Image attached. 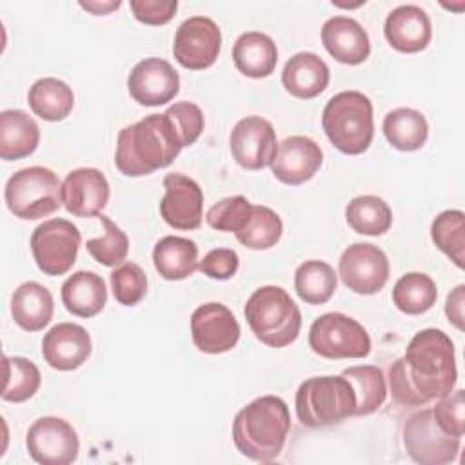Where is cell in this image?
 I'll use <instances>...</instances> for the list:
<instances>
[{
    "instance_id": "obj_30",
    "label": "cell",
    "mask_w": 465,
    "mask_h": 465,
    "mask_svg": "<svg viewBox=\"0 0 465 465\" xmlns=\"http://www.w3.org/2000/svg\"><path fill=\"white\" fill-rule=\"evenodd\" d=\"M27 104L31 111L42 120L60 122L73 111L74 94L64 80L47 76L36 80L29 87Z\"/></svg>"
},
{
    "instance_id": "obj_42",
    "label": "cell",
    "mask_w": 465,
    "mask_h": 465,
    "mask_svg": "<svg viewBox=\"0 0 465 465\" xmlns=\"http://www.w3.org/2000/svg\"><path fill=\"white\" fill-rule=\"evenodd\" d=\"M165 113L176 124L185 147L193 145L200 138V134L203 131V125H205V120H203L202 109L196 104H193V102H176V104L169 105Z\"/></svg>"
},
{
    "instance_id": "obj_22",
    "label": "cell",
    "mask_w": 465,
    "mask_h": 465,
    "mask_svg": "<svg viewBox=\"0 0 465 465\" xmlns=\"http://www.w3.org/2000/svg\"><path fill=\"white\" fill-rule=\"evenodd\" d=\"M327 53L347 65H358L371 54V40L361 24L351 16H332L322 27Z\"/></svg>"
},
{
    "instance_id": "obj_7",
    "label": "cell",
    "mask_w": 465,
    "mask_h": 465,
    "mask_svg": "<svg viewBox=\"0 0 465 465\" xmlns=\"http://www.w3.org/2000/svg\"><path fill=\"white\" fill-rule=\"evenodd\" d=\"M7 209L20 220H38L53 214L62 205L58 176L42 165L16 171L4 189Z\"/></svg>"
},
{
    "instance_id": "obj_34",
    "label": "cell",
    "mask_w": 465,
    "mask_h": 465,
    "mask_svg": "<svg viewBox=\"0 0 465 465\" xmlns=\"http://www.w3.org/2000/svg\"><path fill=\"white\" fill-rule=\"evenodd\" d=\"M438 289L430 276L423 272L403 274L392 289V303L405 314H423L436 303Z\"/></svg>"
},
{
    "instance_id": "obj_28",
    "label": "cell",
    "mask_w": 465,
    "mask_h": 465,
    "mask_svg": "<svg viewBox=\"0 0 465 465\" xmlns=\"http://www.w3.org/2000/svg\"><path fill=\"white\" fill-rule=\"evenodd\" d=\"M153 262L163 280H185L198 269V245L183 236H163L154 243Z\"/></svg>"
},
{
    "instance_id": "obj_19",
    "label": "cell",
    "mask_w": 465,
    "mask_h": 465,
    "mask_svg": "<svg viewBox=\"0 0 465 465\" xmlns=\"http://www.w3.org/2000/svg\"><path fill=\"white\" fill-rule=\"evenodd\" d=\"M323 162L322 147L309 136L294 134L278 145L271 171L276 180L287 185H300L311 180Z\"/></svg>"
},
{
    "instance_id": "obj_3",
    "label": "cell",
    "mask_w": 465,
    "mask_h": 465,
    "mask_svg": "<svg viewBox=\"0 0 465 465\" xmlns=\"http://www.w3.org/2000/svg\"><path fill=\"white\" fill-rule=\"evenodd\" d=\"M291 430V414L280 396L265 394L242 407L232 421V441L240 454L254 461L280 456Z\"/></svg>"
},
{
    "instance_id": "obj_13",
    "label": "cell",
    "mask_w": 465,
    "mask_h": 465,
    "mask_svg": "<svg viewBox=\"0 0 465 465\" xmlns=\"http://www.w3.org/2000/svg\"><path fill=\"white\" fill-rule=\"evenodd\" d=\"M343 285L356 294H376L389 280L387 254L372 243L349 245L338 262Z\"/></svg>"
},
{
    "instance_id": "obj_14",
    "label": "cell",
    "mask_w": 465,
    "mask_h": 465,
    "mask_svg": "<svg viewBox=\"0 0 465 465\" xmlns=\"http://www.w3.org/2000/svg\"><path fill=\"white\" fill-rule=\"evenodd\" d=\"M229 149L236 163L243 169H263L276 158V131L272 124L262 116H245L234 124L229 134Z\"/></svg>"
},
{
    "instance_id": "obj_43",
    "label": "cell",
    "mask_w": 465,
    "mask_h": 465,
    "mask_svg": "<svg viewBox=\"0 0 465 465\" xmlns=\"http://www.w3.org/2000/svg\"><path fill=\"white\" fill-rule=\"evenodd\" d=\"M238 265H240L238 252L232 249H227V247L213 249L198 262V269L213 280L232 278L238 271Z\"/></svg>"
},
{
    "instance_id": "obj_21",
    "label": "cell",
    "mask_w": 465,
    "mask_h": 465,
    "mask_svg": "<svg viewBox=\"0 0 465 465\" xmlns=\"http://www.w3.org/2000/svg\"><path fill=\"white\" fill-rule=\"evenodd\" d=\"M387 42L400 53H420L423 51L432 36V25L429 15L414 5L405 4L392 9L383 25Z\"/></svg>"
},
{
    "instance_id": "obj_16",
    "label": "cell",
    "mask_w": 465,
    "mask_h": 465,
    "mask_svg": "<svg viewBox=\"0 0 465 465\" xmlns=\"http://www.w3.org/2000/svg\"><path fill=\"white\" fill-rule=\"evenodd\" d=\"M165 194L160 202V214L167 225L178 231H193L202 225L203 193L200 185L182 174L169 173L163 178Z\"/></svg>"
},
{
    "instance_id": "obj_20",
    "label": "cell",
    "mask_w": 465,
    "mask_h": 465,
    "mask_svg": "<svg viewBox=\"0 0 465 465\" xmlns=\"http://www.w3.org/2000/svg\"><path fill=\"white\" fill-rule=\"evenodd\" d=\"M93 341L89 332L71 322L56 323L42 340V356L56 371H74L91 356Z\"/></svg>"
},
{
    "instance_id": "obj_24",
    "label": "cell",
    "mask_w": 465,
    "mask_h": 465,
    "mask_svg": "<svg viewBox=\"0 0 465 465\" xmlns=\"http://www.w3.org/2000/svg\"><path fill=\"white\" fill-rule=\"evenodd\" d=\"M40 143V127L33 116L22 109H5L0 113V158L20 160L36 151Z\"/></svg>"
},
{
    "instance_id": "obj_23",
    "label": "cell",
    "mask_w": 465,
    "mask_h": 465,
    "mask_svg": "<svg viewBox=\"0 0 465 465\" xmlns=\"http://www.w3.org/2000/svg\"><path fill=\"white\" fill-rule=\"evenodd\" d=\"M329 65L314 53L292 54L282 71V84L287 93L300 100H311L329 85Z\"/></svg>"
},
{
    "instance_id": "obj_41",
    "label": "cell",
    "mask_w": 465,
    "mask_h": 465,
    "mask_svg": "<svg viewBox=\"0 0 465 465\" xmlns=\"http://www.w3.org/2000/svg\"><path fill=\"white\" fill-rule=\"evenodd\" d=\"M432 409L434 420L440 429L450 436L461 438L465 432V403H463V391L458 389L449 392L441 398Z\"/></svg>"
},
{
    "instance_id": "obj_39",
    "label": "cell",
    "mask_w": 465,
    "mask_h": 465,
    "mask_svg": "<svg viewBox=\"0 0 465 465\" xmlns=\"http://www.w3.org/2000/svg\"><path fill=\"white\" fill-rule=\"evenodd\" d=\"M252 203L242 196H227L220 202H216L205 214V222L216 229V231H225V232H240L247 222L251 220L252 214Z\"/></svg>"
},
{
    "instance_id": "obj_32",
    "label": "cell",
    "mask_w": 465,
    "mask_h": 465,
    "mask_svg": "<svg viewBox=\"0 0 465 465\" xmlns=\"http://www.w3.org/2000/svg\"><path fill=\"white\" fill-rule=\"evenodd\" d=\"M338 278L334 269L322 260H309L298 265L294 272V289L300 300L309 305L329 302L336 291Z\"/></svg>"
},
{
    "instance_id": "obj_17",
    "label": "cell",
    "mask_w": 465,
    "mask_h": 465,
    "mask_svg": "<svg viewBox=\"0 0 465 465\" xmlns=\"http://www.w3.org/2000/svg\"><path fill=\"white\" fill-rule=\"evenodd\" d=\"M129 94L145 107L163 105L180 91V76L163 58L140 60L127 76Z\"/></svg>"
},
{
    "instance_id": "obj_8",
    "label": "cell",
    "mask_w": 465,
    "mask_h": 465,
    "mask_svg": "<svg viewBox=\"0 0 465 465\" xmlns=\"http://www.w3.org/2000/svg\"><path fill=\"white\" fill-rule=\"evenodd\" d=\"M309 345L314 354L329 360L365 358L371 338L360 322L341 312H325L309 329Z\"/></svg>"
},
{
    "instance_id": "obj_44",
    "label": "cell",
    "mask_w": 465,
    "mask_h": 465,
    "mask_svg": "<svg viewBox=\"0 0 465 465\" xmlns=\"http://www.w3.org/2000/svg\"><path fill=\"white\" fill-rule=\"evenodd\" d=\"M129 5L134 18L147 25L167 24L178 9L176 0H131Z\"/></svg>"
},
{
    "instance_id": "obj_1",
    "label": "cell",
    "mask_w": 465,
    "mask_h": 465,
    "mask_svg": "<svg viewBox=\"0 0 465 465\" xmlns=\"http://www.w3.org/2000/svg\"><path fill=\"white\" fill-rule=\"evenodd\" d=\"M456 380L454 343L440 329L416 332L403 358L389 367L391 394L407 407H421L452 392Z\"/></svg>"
},
{
    "instance_id": "obj_40",
    "label": "cell",
    "mask_w": 465,
    "mask_h": 465,
    "mask_svg": "<svg viewBox=\"0 0 465 465\" xmlns=\"http://www.w3.org/2000/svg\"><path fill=\"white\" fill-rule=\"evenodd\" d=\"M113 296L120 305L133 307L140 303L147 292V276L134 262H124L111 272Z\"/></svg>"
},
{
    "instance_id": "obj_46",
    "label": "cell",
    "mask_w": 465,
    "mask_h": 465,
    "mask_svg": "<svg viewBox=\"0 0 465 465\" xmlns=\"http://www.w3.org/2000/svg\"><path fill=\"white\" fill-rule=\"evenodd\" d=\"M120 0L116 2H80V7L93 13V15H109L111 11L120 7Z\"/></svg>"
},
{
    "instance_id": "obj_33",
    "label": "cell",
    "mask_w": 465,
    "mask_h": 465,
    "mask_svg": "<svg viewBox=\"0 0 465 465\" xmlns=\"http://www.w3.org/2000/svg\"><path fill=\"white\" fill-rule=\"evenodd\" d=\"M352 385L356 394L354 416H367L378 411L387 398V383L383 371L376 365H354L341 372Z\"/></svg>"
},
{
    "instance_id": "obj_29",
    "label": "cell",
    "mask_w": 465,
    "mask_h": 465,
    "mask_svg": "<svg viewBox=\"0 0 465 465\" xmlns=\"http://www.w3.org/2000/svg\"><path fill=\"white\" fill-rule=\"evenodd\" d=\"M383 134L394 149L411 153L425 145L429 138V124L420 111L398 107L385 114Z\"/></svg>"
},
{
    "instance_id": "obj_25",
    "label": "cell",
    "mask_w": 465,
    "mask_h": 465,
    "mask_svg": "<svg viewBox=\"0 0 465 465\" xmlns=\"http://www.w3.org/2000/svg\"><path fill=\"white\" fill-rule=\"evenodd\" d=\"M53 296L38 282H25L15 289L11 296V314L20 329L27 332L42 331L53 320Z\"/></svg>"
},
{
    "instance_id": "obj_9",
    "label": "cell",
    "mask_w": 465,
    "mask_h": 465,
    "mask_svg": "<svg viewBox=\"0 0 465 465\" xmlns=\"http://www.w3.org/2000/svg\"><path fill=\"white\" fill-rule=\"evenodd\" d=\"M82 234L73 222L51 218L31 234V252L38 269L47 276L65 274L76 262Z\"/></svg>"
},
{
    "instance_id": "obj_38",
    "label": "cell",
    "mask_w": 465,
    "mask_h": 465,
    "mask_svg": "<svg viewBox=\"0 0 465 465\" xmlns=\"http://www.w3.org/2000/svg\"><path fill=\"white\" fill-rule=\"evenodd\" d=\"M98 218H100V223L104 225V234L98 238L87 240L85 243L87 252L100 265H105V267L120 265L129 252V238L109 216L100 214Z\"/></svg>"
},
{
    "instance_id": "obj_18",
    "label": "cell",
    "mask_w": 465,
    "mask_h": 465,
    "mask_svg": "<svg viewBox=\"0 0 465 465\" xmlns=\"http://www.w3.org/2000/svg\"><path fill=\"white\" fill-rule=\"evenodd\" d=\"M109 182L94 167H80L67 173L62 183V203L67 213L91 218L98 216L109 202Z\"/></svg>"
},
{
    "instance_id": "obj_27",
    "label": "cell",
    "mask_w": 465,
    "mask_h": 465,
    "mask_svg": "<svg viewBox=\"0 0 465 465\" xmlns=\"http://www.w3.org/2000/svg\"><path fill=\"white\" fill-rule=\"evenodd\" d=\"M65 309L80 318L96 316L107 303L105 282L93 271H76L62 285Z\"/></svg>"
},
{
    "instance_id": "obj_45",
    "label": "cell",
    "mask_w": 465,
    "mask_h": 465,
    "mask_svg": "<svg viewBox=\"0 0 465 465\" xmlns=\"http://www.w3.org/2000/svg\"><path fill=\"white\" fill-rule=\"evenodd\" d=\"M463 303H465V285L461 283L449 292L445 302V314L449 322L460 331H463Z\"/></svg>"
},
{
    "instance_id": "obj_37",
    "label": "cell",
    "mask_w": 465,
    "mask_h": 465,
    "mask_svg": "<svg viewBox=\"0 0 465 465\" xmlns=\"http://www.w3.org/2000/svg\"><path fill=\"white\" fill-rule=\"evenodd\" d=\"M282 218L271 207L254 205L251 220L240 232H236V240L249 249L263 251L276 245L282 238Z\"/></svg>"
},
{
    "instance_id": "obj_10",
    "label": "cell",
    "mask_w": 465,
    "mask_h": 465,
    "mask_svg": "<svg viewBox=\"0 0 465 465\" xmlns=\"http://www.w3.org/2000/svg\"><path fill=\"white\" fill-rule=\"evenodd\" d=\"M460 440L440 429L432 409L411 414L403 425V443L407 454L421 465H445L456 460Z\"/></svg>"
},
{
    "instance_id": "obj_15",
    "label": "cell",
    "mask_w": 465,
    "mask_h": 465,
    "mask_svg": "<svg viewBox=\"0 0 465 465\" xmlns=\"http://www.w3.org/2000/svg\"><path fill=\"white\" fill-rule=\"evenodd\" d=\"M191 336L198 351L222 354L231 351L240 340V325L229 307L209 302L191 314Z\"/></svg>"
},
{
    "instance_id": "obj_26",
    "label": "cell",
    "mask_w": 465,
    "mask_h": 465,
    "mask_svg": "<svg viewBox=\"0 0 465 465\" xmlns=\"http://www.w3.org/2000/svg\"><path fill=\"white\" fill-rule=\"evenodd\" d=\"M232 60L236 69L249 78L269 76L278 62L274 40L260 31L240 35L232 45Z\"/></svg>"
},
{
    "instance_id": "obj_5",
    "label": "cell",
    "mask_w": 465,
    "mask_h": 465,
    "mask_svg": "<svg viewBox=\"0 0 465 465\" xmlns=\"http://www.w3.org/2000/svg\"><path fill=\"white\" fill-rule=\"evenodd\" d=\"M322 125L338 151L361 154L374 136L372 102L360 91H341L325 104Z\"/></svg>"
},
{
    "instance_id": "obj_2",
    "label": "cell",
    "mask_w": 465,
    "mask_h": 465,
    "mask_svg": "<svg viewBox=\"0 0 465 465\" xmlns=\"http://www.w3.org/2000/svg\"><path fill=\"white\" fill-rule=\"evenodd\" d=\"M183 147L182 134L167 113L149 114L118 133L114 163L125 176H145L167 167Z\"/></svg>"
},
{
    "instance_id": "obj_6",
    "label": "cell",
    "mask_w": 465,
    "mask_h": 465,
    "mask_svg": "<svg viewBox=\"0 0 465 465\" xmlns=\"http://www.w3.org/2000/svg\"><path fill=\"white\" fill-rule=\"evenodd\" d=\"M294 407L303 427H329L354 416L356 394L343 374L312 376L298 387Z\"/></svg>"
},
{
    "instance_id": "obj_36",
    "label": "cell",
    "mask_w": 465,
    "mask_h": 465,
    "mask_svg": "<svg viewBox=\"0 0 465 465\" xmlns=\"http://www.w3.org/2000/svg\"><path fill=\"white\" fill-rule=\"evenodd\" d=\"M430 236L436 247L454 262L456 267H465V214L458 209L440 213L430 225Z\"/></svg>"
},
{
    "instance_id": "obj_12",
    "label": "cell",
    "mask_w": 465,
    "mask_h": 465,
    "mask_svg": "<svg viewBox=\"0 0 465 465\" xmlns=\"http://www.w3.org/2000/svg\"><path fill=\"white\" fill-rule=\"evenodd\" d=\"M222 47V33L209 16H189L183 20L174 35L173 54L176 62L191 71L211 67Z\"/></svg>"
},
{
    "instance_id": "obj_11",
    "label": "cell",
    "mask_w": 465,
    "mask_h": 465,
    "mask_svg": "<svg viewBox=\"0 0 465 465\" xmlns=\"http://www.w3.org/2000/svg\"><path fill=\"white\" fill-rule=\"evenodd\" d=\"M25 449L40 465H69L78 458L80 440L73 425L64 418L44 416L29 427Z\"/></svg>"
},
{
    "instance_id": "obj_35",
    "label": "cell",
    "mask_w": 465,
    "mask_h": 465,
    "mask_svg": "<svg viewBox=\"0 0 465 465\" xmlns=\"http://www.w3.org/2000/svg\"><path fill=\"white\" fill-rule=\"evenodd\" d=\"M42 383L38 367L22 356H4L2 400L22 403L33 398Z\"/></svg>"
},
{
    "instance_id": "obj_31",
    "label": "cell",
    "mask_w": 465,
    "mask_h": 465,
    "mask_svg": "<svg viewBox=\"0 0 465 465\" xmlns=\"http://www.w3.org/2000/svg\"><path fill=\"white\" fill-rule=\"evenodd\" d=\"M345 220L358 234L380 236L391 229L392 211L383 198L374 194H361L347 203Z\"/></svg>"
},
{
    "instance_id": "obj_4",
    "label": "cell",
    "mask_w": 465,
    "mask_h": 465,
    "mask_svg": "<svg viewBox=\"0 0 465 465\" xmlns=\"http://www.w3.org/2000/svg\"><path fill=\"white\" fill-rule=\"evenodd\" d=\"M252 334L267 347L291 345L302 329V312L291 294L278 285L258 287L243 309Z\"/></svg>"
}]
</instances>
